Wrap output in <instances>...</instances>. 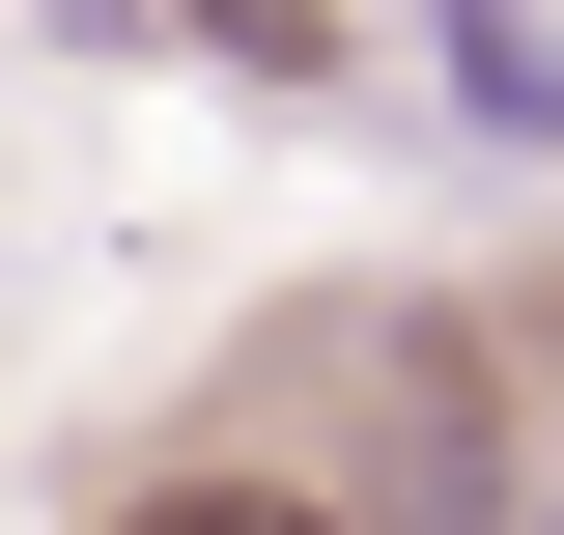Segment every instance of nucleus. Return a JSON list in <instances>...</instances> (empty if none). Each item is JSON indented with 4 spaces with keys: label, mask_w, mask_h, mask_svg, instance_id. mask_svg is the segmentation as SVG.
Instances as JSON below:
<instances>
[{
    "label": "nucleus",
    "mask_w": 564,
    "mask_h": 535,
    "mask_svg": "<svg viewBox=\"0 0 564 535\" xmlns=\"http://www.w3.org/2000/svg\"><path fill=\"white\" fill-rule=\"evenodd\" d=\"M198 57L226 85H339V29H311V0H198Z\"/></svg>",
    "instance_id": "f03ea898"
},
{
    "label": "nucleus",
    "mask_w": 564,
    "mask_h": 535,
    "mask_svg": "<svg viewBox=\"0 0 564 535\" xmlns=\"http://www.w3.org/2000/svg\"><path fill=\"white\" fill-rule=\"evenodd\" d=\"M141 535H339V507H311V479H170Z\"/></svg>",
    "instance_id": "7ed1b4c3"
},
{
    "label": "nucleus",
    "mask_w": 564,
    "mask_h": 535,
    "mask_svg": "<svg viewBox=\"0 0 564 535\" xmlns=\"http://www.w3.org/2000/svg\"><path fill=\"white\" fill-rule=\"evenodd\" d=\"M452 113H480V141H564V29H536V0H452Z\"/></svg>",
    "instance_id": "f257e3e1"
}]
</instances>
